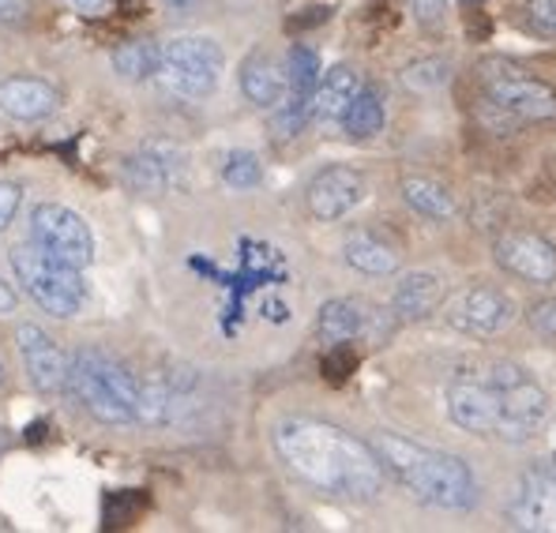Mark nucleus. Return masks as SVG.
Here are the masks:
<instances>
[{
	"label": "nucleus",
	"mask_w": 556,
	"mask_h": 533,
	"mask_svg": "<svg viewBox=\"0 0 556 533\" xmlns=\"http://www.w3.org/2000/svg\"><path fill=\"white\" fill-rule=\"evenodd\" d=\"M399 192H403L406 207L417 211L421 218H429V223H452V218L459 215L455 195L432 177H406Z\"/></svg>",
	"instance_id": "4be33fe9"
},
{
	"label": "nucleus",
	"mask_w": 556,
	"mask_h": 533,
	"mask_svg": "<svg viewBox=\"0 0 556 533\" xmlns=\"http://www.w3.org/2000/svg\"><path fill=\"white\" fill-rule=\"evenodd\" d=\"M223 180L233 188V192H249L264 180V166L252 151H230L223 162Z\"/></svg>",
	"instance_id": "c85d7f7f"
},
{
	"label": "nucleus",
	"mask_w": 556,
	"mask_h": 533,
	"mask_svg": "<svg viewBox=\"0 0 556 533\" xmlns=\"http://www.w3.org/2000/svg\"><path fill=\"white\" fill-rule=\"evenodd\" d=\"M485 380L496 388L504 406V440L508 444H522V440L538 436L542 424L549 421V395L545 388L515 360H493L489 368H481Z\"/></svg>",
	"instance_id": "423d86ee"
},
{
	"label": "nucleus",
	"mask_w": 556,
	"mask_h": 533,
	"mask_svg": "<svg viewBox=\"0 0 556 533\" xmlns=\"http://www.w3.org/2000/svg\"><path fill=\"white\" fill-rule=\"evenodd\" d=\"M508 519L522 530H556V470L534 466L519 478Z\"/></svg>",
	"instance_id": "ddd939ff"
},
{
	"label": "nucleus",
	"mask_w": 556,
	"mask_h": 533,
	"mask_svg": "<svg viewBox=\"0 0 556 533\" xmlns=\"http://www.w3.org/2000/svg\"><path fill=\"white\" fill-rule=\"evenodd\" d=\"M515 312H519V308H515L511 293L496 290V285H470V290H463L459 297H455L447 319H452V323L459 327V331H466V334L493 339V334L508 331Z\"/></svg>",
	"instance_id": "9b49d317"
},
{
	"label": "nucleus",
	"mask_w": 556,
	"mask_h": 533,
	"mask_svg": "<svg viewBox=\"0 0 556 533\" xmlns=\"http://www.w3.org/2000/svg\"><path fill=\"white\" fill-rule=\"evenodd\" d=\"M4 447H8V436H4V432H0V455H4Z\"/></svg>",
	"instance_id": "a19ab883"
},
{
	"label": "nucleus",
	"mask_w": 556,
	"mask_h": 533,
	"mask_svg": "<svg viewBox=\"0 0 556 533\" xmlns=\"http://www.w3.org/2000/svg\"><path fill=\"white\" fill-rule=\"evenodd\" d=\"M15 305H20V297H15V290L8 282H0V316H12Z\"/></svg>",
	"instance_id": "e433bc0d"
},
{
	"label": "nucleus",
	"mask_w": 556,
	"mask_h": 533,
	"mask_svg": "<svg viewBox=\"0 0 556 533\" xmlns=\"http://www.w3.org/2000/svg\"><path fill=\"white\" fill-rule=\"evenodd\" d=\"M79 357L87 360V365L94 368L98 376L105 380V388L113 391L121 402H125L128 409H132V417H136V398H139V380L132 372H128L121 360H113L110 354H98V350H79Z\"/></svg>",
	"instance_id": "393cba45"
},
{
	"label": "nucleus",
	"mask_w": 556,
	"mask_h": 533,
	"mask_svg": "<svg viewBox=\"0 0 556 533\" xmlns=\"http://www.w3.org/2000/svg\"><path fill=\"white\" fill-rule=\"evenodd\" d=\"M241 94L260 110H275L286 98V68L271 53H252L241 64Z\"/></svg>",
	"instance_id": "aec40b11"
},
{
	"label": "nucleus",
	"mask_w": 556,
	"mask_h": 533,
	"mask_svg": "<svg viewBox=\"0 0 556 533\" xmlns=\"http://www.w3.org/2000/svg\"><path fill=\"white\" fill-rule=\"evenodd\" d=\"M481 87H485V102L508 113L515 125H545L556 117V87L527 76L511 61H481Z\"/></svg>",
	"instance_id": "39448f33"
},
{
	"label": "nucleus",
	"mask_w": 556,
	"mask_h": 533,
	"mask_svg": "<svg viewBox=\"0 0 556 533\" xmlns=\"http://www.w3.org/2000/svg\"><path fill=\"white\" fill-rule=\"evenodd\" d=\"M369 444L383 473H391L421 504L437 511H470L478 504V478L452 450L425 447L399 432H376Z\"/></svg>",
	"instance_id": "f03ea898"
},
{
	"label": "nucleus",
	"mask_w": 556,
	"mask_h": 533,
	"mask_svg": "<svg viewBox=\"0 0 556 533\" xmlns=\"http://www.w3.org/2000/svg\"><path fill=\"white\" fill-rule=\"evenodd\" d=\"M15 350L27 368V380L35 383L42 395H64L68 391V368L72 357L61 354L53 339L38 323H20L15 327Z\"/></svg>",
	"instance_id": "9d476101"
},
{
	"label": "nucleus",
	"mask_w": 556,
	"mask_h": 533,
	"mask_svg": "<svg viewBox=\"0 0 556 533\" xmlns=\"http://www.w3.org/2000/svg\"><path fill=\"white\" fill-rule=\"evenodd\" d=\"M23 203V188L15 180H0V229H8L15 223V211Z\"/></svg>",
	"instance_id": "72a5a7b5"
},
{
	"label": "nucleus",
	"mask_w": 556,
	"mask_h": 533,
	"mask_svg": "<svg viewBox=\"0 0 556 533\" xmlns=\"http://www.w3.org/2000/svg\"><path fill=\"white\" fill-rule=\"evenodd\" d=\"M459 4H463V8H481L485 0H459Z\"/></svg>",
	"instance_id": "ea45409f"
},
{
	"label": "nucleus",
	"mask_w": 556,
	"mask_h": 533,
	"mask_svg": "<svg viewBox=\"0 0 556 533\" xmlns=\"http://www.w3.org/2000/svg\"><path fill=\"white\" fill-rule=\"evenodd\" d=\"M362 90V79L350 64H334L320 76V84L313 90V102H308V120H342L346 105L354 102V94Z\"/></svg>",
	"instance_id": "6ab92c4d"
},
{
	"label": "nucleus",
	"mask_w": 556,
	"mask_h": 533,
	"mask_svg": "<svg viewBox=\"0 0 556 533\" xmlns=\"http://www.w3.org/2000/svg\"><path fill=\"white\" fill-rule=\"evenodd\" d=\"M162 4H166L169 12H188V8H195L200 0H162Z\"/></svg>",
	"instance_id": "58836bf2"
},
{
	"label": "nucleus",
	"mask_w": 556,
	"mask_h": 533,
	"mask_svg": "<svg viewBox=\"0 0 556 533\" xmlns=\"http://www.w3.org/2000/svg\"><path fill=\"white\" fill-rule=\"evenodd\" d=\"M365 192H369V188H365V177L357 174V169L327 166L308 180L305 203L320 223H339V218H346L350 211L362 207Z\"/></svg>",
	"instance_id": "f8f14e48"
},
{
	"label": "nucleus",
	"mask_w": 556,
	"mask_h": 533,
	"mask_svg": "<svg viewBox=\"0 0 556 533\" xmlns=\"http://www.w3.org/2000/svg\"><path fill=\"white\" fill-rule=\"evenodd\" d=\"M342 259H346L357 275H369V278L399 275V252L372 233H350L346 244H342Z\"/></svg>",
	"instance_id": "412c9836"
},
{
	"label": "nucleus",
	"mask_w": 556,
	"mask_h": 533,
	"mask_svg": "<svg viewBox=\"0 0 556 533\" xmlns=\"http://www.w3.org/2000/svg\"><path fill=\"white\" fill-rule=\"evenodd\" d=\"M275 455L293 478L339 499L369 504L383 492V466L369 440L316 417H286L271 432Z\"/></svg>",
	"instance_id": "f257e3e1"
},
{
	"label": "nucleus",
	"mask_w": 556,
	"mask_h": 533,
	"mask_svg": "<svg viewBox=\"0 0 556 533\" xmlns=\"http://www.w3.org/2000/svg\"><path fill=\"white\" fill-rule=\"evenodd\" d=\"M113 72H117L121 79H132V84H139V79L154 76L159 72V46L151 42H125L113 49Z\"/></svg>",
	"instance_id": "a878e982"
},
{
	"label": "nucleus",
	"mask_w": 556,
	"mask_h": 533,
	"mask_svg": "<svg viewBox=\"0 0 556 533\" xmlns=\"http://www.w3.org/2000/svg\"><path fill=\"white\" fill-rule=\"evenodd\" d=\"M447 421L470 436L504 440V406L485 372H463L447 383Z\"/></svg>",
	"instance_id": "0eeeda50"
},
{
	"label": "nucleus",
	"mask_w": 556,
	"mask_h": 533,
	"mask_svg": "<svg viewBox=\"0 0 556 533\" xmlns=\"http://www.w3.org/2000/svg\"><path fill=\"white\" fill-rule=\"evenodd\" d=\"M493 256L508 275L522 278L530 285H553L556 282V244L534 229H511L496 237Z\"/></svg>",
	"instance_id": "1a4fd4ad"
},
{
	"label": "nucleus",
	"mask_w": 556,
	"mask_h": 533,
	"mask_svg": "<svg viewBox=\"0 0 556 533\" xmlns=\"http://www.w3.org/2000/svg\"><path fill=\"white\" fill-rule=\"evenodd\" d=\"M12 270L23 282V290L30 293L38 308L49 316H76L87 301V282H84V267H72L64 259L49 256L38 244H20L12 249Z\"/></svg>",
	"instance_id": "7ed1b4c3"
},
{
	"label": "nucleus",
	"mask_w": 556,
	"mask_h": 533,
	"mask_svg": "<svg viewBox=\"0 0 556 533\" xmlns=\"http://www.w3.org/2000/svg\"><path fill=\"white\" fill-rule=\"evenodd\" d=\"M440 301H444V278L432 270H406L391 293V316L399 323H421L440 308Z\"/></svg>",
	"instance_id": "f3484780"
},
{
	"label": "nucleus",
	"mask_w": 556,
	"mask_h": 533,
	"mask_svg": "<svg viewBox=\"0 0 556 533\" xmlns=\"http://www.w3.org/2000/svg\"><path fill=\"white\" fill-rule=\"evenodd\" d=\"M223 46L207 35H181L159 46V84L177 98L200 102L215 94L218 76H223Z\"/></svg>",
	"instance_id": "20e7f679"
},
{
	"label": "nucleus",
	"mask_w": 556,
	"mask_h": 533,
	"mask_svg": "<svg viewBox=\"0 0 556 533\" xmlns=\"http://www.w3.org/2000/svg\"><path fill=\"white\" fill-rule=\"evenodd\" d=\"M522 15H527V27L534 30L538 38L556 42V0H527Z\"/></svg>",
	"instance_id": "c756f323"
},
{
	"label": "nucleus",
	"mask_w": 556,
	"mask_h": 533,
	"mask_svg": "<svg viewBox=\"0 0 556 533\" xmlns=\"http://www.w3.org/2000/svg\"><path fill=\"white\" fill-rule=\"evenodd\" d=\"M174 391L159 380H139V398H136V421L139 424H166L174 421Z\"/></svg>",
	"instance_id": "bb28decb"
},
{
	"label": "nucleus",
	"mask_w": 556,
	"mask_h": 533,
	"mask_svg": "<svg viewBox=\"0 0 556 533\" xmlns=\"http://www.w3.org/2000/svg\"><path fill=\"white\" fill-rule=\"evenodd\" d=\"M410 12L425 30H437L440 23H444L447 0H410Z\"/></svg>",
	"instance_id": "473e14b6"
},
{
	"label": "nucleus",
	"mask_w": 556,
	"mask_h": 533,
	"mask_svg": "<svg viewBox=\"0 0 556 533\" xmlns=\"http://www.w3.org/2000/svg\"><path fill=\"white\" fill-rule=\"evenodd\" d=\"M30 229H35V244L46 249L49 256L64 259L72 267H91L94 264V233L64 203H38L30 215Z\"/></svg>",
	"instance_id": "6e6552de"
},
{
	"label": "nucleus",
	"mask_w": 556,
	"mask_h": 533,
	"mask_svg": "<svg viewBox=\"0 0 556 533\" xmlns=\"http://www.w3.org/2000/svg\"><path fill=\"white\" fill-rule=\"evenodd\" d=\"M68 395L79 402V406L87 409V414L94 417V421L102 424H132V409L125 406L117 395H113L110 388H105V380L94 372L91 365H87L79 354H72V368H68Z\"/></svg>",
	"instance_id": "2eb2a0df"
},
{
	"label": "nucleus",
	"mask_w": 556,
	"mask_h": 533,
	"mask_svg": "<svg viewBox=\"0 0 556 533\" xmlns=\"http://www.w3.org/2000/svg\"><path fill=\"white\" fill-rule=\"evenodd\" d=\"M0 383H4V365H0Z\"/></svg>",
	"instance_id": "79ce46f5"
},
{
	"label": "nucleus",
	"mask_w": 556,
	"mask_h": 533,
	"mask_svg": "<svg viewBox=\"0 0 556 533\" xmlns=\"http://www.w3.org/2000/svg\"><path fill=\"white\" fill-rule=\"evenodd\" d=\"M327 15H331V8H305V15H290L286 20V27L290 30H308V27H320V23H327Z\"/></svg>",
	"instance_id": "f704fd0d"
},
{
	"label": "nucleus",
	"mask_w": 556,
	"mask_h": 533,
	"mask_svg": "<svg viewBox=\"0 0 556 533\" xmlns=\"http://www.w3.org/2000/svg\"><path fill=\"white\" fill-rule=\"evenodd\" d=\"M324 376H327V383H346L350 376H354V368H357V354L350 350V342H342V346H331L324 354Z\"/></svg>",
	"instance_id": "7c9ffc66"
},
{
	"label": "nucleus",
	"mask_w": 556,
	"mask_h": 533,
	"mask_svg": "<svg viewBox=\"0 0 556 533\" xmlns=\"http://www.w3.org/2000/svg\"><path fill=\"white\" fill-rule=\"evenodd\" d=\"M320 76H324L320 53H316L313 46L298 42L290 49V56H286V98L308 105V102H313L316 84H320Z\"/></svg>",
	"instance_id": "5701e85b"
},
{
	"label": "nucleus",
	"mask_w": 556,
	"mask_h": 533,
	"mask_svg": "<svg viewBox=\"0 0 556 533\" xmlns=\"http://www.w3.org/2000/svg\"><path fill=\"white\" fill-rule=\"evenodd\" d=\"M447 79H452V64L444 56H421V61H410L403 68V84L410 90H421V94L447 87Z\"/></svg>",
	"instance_id": "cd10ccee"
},
{
	"label": "nucleus",
	"mask_w": 556,
	"mask_h": 533,
	"mask_svg": "<svg viewBox=\"0 0 556 533\" xmlns=\"http://www.w3.org/2000/svg\"><path fill=\"white\" fill-rule=\"evenodd\" d=\"M549 466H553V470H556V450H553V462H549Z\"/></svg>",
	"instance_id": "37998d69"
},
{
	"label": "nucleus",
	"mask_w": 556,
	"mask_h": 533,
	"mask_svg": "<svg viewBox=\"0 0 556 533\" xmlns=\"http://www.w3.org/2000/svg\"><path fill=\"white\" fill-rule=\"evenodd\" d=\"M342 128H346L350 139H372L383 132V94L376 87H362L354 94V102L342 113Z\"/></svg>",
	"instance_id": "b1692460"
},
{
	"label": "nucleus",
	"mask_w": 556,
	"mask_h": 533,
	"mask_svg": "<svg viewBox=\"0 0 556 533\" xmlns=\"http://www.w3.org/2000/svg\"><path fill=\"white\" fill-rule=\"evenodd\" d=\"M27 15V0H0V23H20Z\"/></svg>",
	"instance_id": "c9c22d12"
},
{
	"label": "nucleus",
	"mask_w": 556,
	"mask_h": 533,
	"mask_svg": "<svg viewBox=\"0 0 556 533\" xmlns=\"http://www.w3.org/2000/svg\"><path fill=\"white\" fill-rule=\"evenodd\" d=\"M56 105H61L56 87L38 76H8L0 84V113L12 120H23V125L53 117Z\"/></svg>",
	"instance_id": "dca6fc26"
},
{
	"label": "nucleus",
	"mask_w": 556,
	"mask_h": 533,
	"mask_svg": "<svg viewBox=\"0 0 556 533\" xmlns=\"http://www.w3.org/2000/svg\"><path fill=\"white\" fill-rule=\"evenodd\" d=\"M527 323L534 327L542 339H556V297L534 301V305L527 308Z\"/></svg>",
	"instance_id": "2f4dec72"
},
{
	"label": "nucleus",
	"mask_w": 556,
	"mask_h": 533,
	"mask_svg": "<svg viewBox=\"0 0 556 533\" xmlns=\"http://www.w3.org/2000/svg\"><path fill=\"white\" fill-rule=\"evenodd\" d=\"M68 4H72V8H79V12L91 15V12H98V8L105 4V0H68Z\"/></svg>",
	"instance_id": "4c0bfd02"
},
{
	"label": "nucleus",
	"mask_w": 556,
	"mask_h": 533,
	"mask_svg": "<svg viewBox=\"0 0 556 533\" xmlns=\"http://www.w3.org/2000/svg\"><path fill=\"white\" fill-rule=\"evenodd\" d=\"M185 174V154L174 151V147H162V143H151L143 147L132 158H125L121 166V177L143 195H162L181 180Z\"/></svg>",
	"instance_id": "4468645a"
},
{
	"label": "nucleus",
	"mask_w": 556,
	"mask_h": 533,
	"mask_svg": "<svg viewBox=\"0 0 556 533\" xmlns=\"http://www.w3.org/2000/svg\"><path fill=\"white\" fill-rule=\"evenodd\" d=\"M372 308L354 297H331L316 312V334L327 346H342V342H357L369 334Z\"/></svg>",
	"instance_id": "a211bd4d"
}]
</instances>
